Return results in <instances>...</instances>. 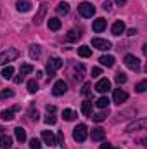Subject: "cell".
<instances>
[{
    "instance_id": "1",
    "label": "cell",
    "mask_w": 147,
    "mask_h": 149,
    "mask_svg": "<svg viewBox=\"0 0 147 149\" xmlns=\"http://www.w3.org/2000/svg\"><path fill=\"white\" fill-rule=\"evenodd\" d=\"M61 68H62V59H59V57L49 59V63H47V74H49V78H54L55 71L61 70Z\"/></svg>"
},
{
    "instance_id": "2",
    "label": "cell",
    "mask_w": 147,
    "mask_h": 149,
    "mask_svg": "<svg viewBox=\"0 0 147 149\" xmlns=\"http://www.w3.org/2000/svg\"><path fill=\"white\" fill-rule=\"evenodd\" d=\"M17 56H19V50H17V49H12V47H9L7 50H3V52L0 54V66L7 64L9 61H14V59H17Z\"/></svg>"
},
{
    "instance_id": "3",
    "label": "cell",
    "mask_w": 147,
    "mask_h": 149,
    "mask_svg": "<svg viewBox=\"0 0 147 149\" xmlns=\"http://www.w3.org/2000/svg\"><path fill=\"white\" fill-rule=\"evenodd\" d=\"M87 135H88V128H87V125H83V123H80V125H76L73 130V139L76 142H83V141H87Z\"/></svg>"
},
{
    "instance_id": "4",
    "label": "cell",
    "mask_w": 147,
    "mask_h": 149,
    "mask_svg": "<svg viewBox=\"0 0 147 149\" xmlns=\"http://www.w3.org/2000/svg\"><path fill=\"white\" fill-rule=\"evenodd\" d=\"M78 14L83 16V17H92L95 14V7L90 3V2H81L78 5Z\"/></svg>"
},
{
    "instance_id": "5",
    "label": "cell",
    "mask_w": 147,
    "mask_h": 149,
    "mask_svg": "<svg viewBox=\"0 0 147 149\" xmlns=\"http://www.w3.org/2000/svg\"><path fill=\"white\" fill-rule=\"evenodd\" d=\"M125 66L128 70H133V71H139L140 70V59L133 54H126L125 56Z\"/></svg>"
},
{
    "instance_id": "6",
    "label": "cell",
    "mask_w": 147,
    "mask_h": 149,
    "mask_svg": "<svg viewBox=\"0 0 147 149\" xmlns=\"http://www.w3.org/2000/svg\"><path fill=\"white\" fill-rule=\"evenodd\" d=\"M66 90H68V85H66V81H64V80H57V81L54 83V87H52V94H54L55 97L64 95V94H66Z\"/></svg>"
},
{
    "instance_id": "7",
    "label": "cell",
    "mask_w": 147,
    "mask_h": 149,
    "mask_svg": "<svg viewBox=\"0 0 147 149\" xmlns=\"http://www.w3.org/2000/svg\"><path fill=\"white\" fill-rule=\"evenodd\" d=\"M147 125V120L146 118H140V120H135L133 123H130L128 127H126V132L128 134H133V132H137V130H144Z\"/></svg>"
},
{
    "instance_id": "8",
    "label": "cell",
    "mask_w": 147,
    "mask_h": 149,
    "mask_svg": "<svg viewBox=\"0 0 147 149\" xmlns=\"http://www.w3.org/2000/svg\"><path fill=\"white\" fill-rule=\"evenodd\" d=\"M112 101L119 106V104H123V102L128 101V94H126L123 88H116V90L112 92Z\"/></svg>"
},
{
    "instance_id": "9",
    "label": "cell",
    "mask_w": 147,
    "mask_h": 149,
    "mask_svg": "<svg viewBox=\"0 0 147 149\" xmlns=\"http://www.w3.org/2000/svg\"><path fill=\"white\" fill-rule=\"evenodd\" d=\"M92 47H95L99 50H109L112 45H111V42L104 40V38H94L92 40Z\"/></svg>"
},
{
    "instance_id": "10",
    "label": "cell",
    "mask_w": 147,
    "mask_h": 149,
    "mask_svg": "<svg viewBox=\"0 0 147 149\" xmlns=\"http://www.w3.org/2000/svg\"><path fill=\"white\" fill-rule=\"evenodd\" d=\"M42 139H43V142L47 144V146H57V139H55V135L50 132V130H43L42 132Z\"/></svg>"
},
{
    "instance_id": "11",
    "label": "cell",
    "mask_w": 147,
    "mask_h": 149,
    "mask_svg": "<svg viewBox=\"0 0 147 149\" xmlns=\"http://www.w3.org/2000/svg\"><path fill=\"white\" fill-rule=\"evenodd\" d=\"M95 90L97 92H101V94H107L111 90V81L107 78H102V80H99L97 81V85H95Z\"/></svg>"
},
{
    "instance_id": "12",
    "label": "cell",
    "mask_w": 147,
    "mask_h": 149,
    "mask_svg": "<svg viewBox=\"0 0 147 149\" xmlns=\"http://www.w3.org/2000/svg\"><path fill=\"white\" fill-rule=\"evenodd\" d=\"M92 28H94V31H95V33H102V31L107 28V21H106L104 17H99V19H95V21H94Z\"/></svg>"
},
{
    "instance_id": "13",
    "label": "cell",
    "mask_w": 147,
    "mask_h": 149,
    "mask_svg": "<svg viewBox=\"0 0 147 149\" xmlns=\"http://www.w3.org/2000/svg\"><path fill=\"white\" fill-rule=\"evenodd\" d=\"M16 9H17L19 12H28V10L31 9V2H30V0H17V2H16Z\"/></svg>"
},
{
    "instance_id": "14",
    "label": "cell",
    "mask_w": 147,
    "mask_h": 149,
    "mask_svg": "<svg viewBox=\"0 0 147 149\" xmlns=\"http://www.w3.org/2000/svg\"><path fill=\"white\" fill-rule=\"evenodd\" d=\"M45 12H47V3H42V5H40V10L37 12V16L33 17V23H35V24H40V23L43 21Z\"/></svg>"
},
{
    "instance_id": "15",
    "label": "cell",
    "mask_w": 147,
    "mask_h": 149,
    "mask_svg": "<svg viewBox=\"0 0 147 149\" xmlns=\"http://www.w3.org/2000/svg\"><path fill=\"white\" fill-rule=\"evenodd\" d=\"M112 35H116V37H119V35H123L125 33V23L123 21H116L114 24H112Z\"/></svg>"
},
{
    "instance_id": "16",
    "label": "cell",
    "mask_w": 147,
    "mask_h": 149,
    "mask_svg": "<svg viewBox=\"0 0 147 149\" xmlns=\"http://www.w3.org/2000/svg\"><path fill=\"white\" fill-rule=\"evenodd\" d=\"M104 139H106V132H104L102 128H94V130H92V141L101 142V141H104Z\"/></svg>"
},
{
    "instance_id": "17",
    "label": "cell",
    "mask_w": 147,
    "mask_h": 149,
    "mask_svg": "<svg viewBox=\"0 0 147 149\" xmlns=\"http://www.w3.org/2000/svg\"><path fill=\"white\" fill-rule=\"evenodd\" d=\"M0 148L2 149H10L12 148V137L10 135H0Z\"/></svg>"
},
{
    "instance_id": "18",
    "label": "cell",
    "mask_w": 147,
    "mask_h": 149,
    "mask_svg": "<svg viewBox=\"0 0 147 149\" xmlns=\"http://www.w3.org/2000/svg\"><path fill=\"white\" fill-rule=\"evenodd\" d=\"M17 111V108H12V109H3V111L0 113V118L2 120H5V121H10L12 118H14V113Z\"/></svg>"
},
{
    "instance_id": "19",
    "label": "cell",
    "mask_w": 147,
    "mask_h": 149,
    "mask_svg": "<svg viewBox=\"0 0 147 149\" xmlns=\"http://www.w3.org/2000/svg\"><path fill=\"white\" fill-rule=\"evenodd\" d=\"M14 134H16L17 142H24V141H26V132H24L23 127H16V128H14Z\"/></svg>"
},
{
    "instance_id": "20",
    "label": "cell",
    "mask_w": 147,
    "mask_h": 149,
    "mask_svg": "<svg viewBox=\"0 0 147 149\" xmlns=\"http://www.w3.org/2000/svg\"><path fill=\"white\" fill-rule=\"evenodd\" d=\"M78 56L80 57H90L92 56V49L88 45H81V47H78Z\"/></svg>"
},
{
    "instance_id": "21",
    "label": "cell",
    "mask_w": 147,
    "mask_h": 149,
    "mask_svg": "<svg viewBox=\"0 0 147 149\" xmlns=\"http://www.w3.org/2000/svg\"><path fill=\"white\" fill-rule=\"evenodd\" d=\"M81 113L85 116H92V101H83L81 102Z\"/></svg>"
},
{
    "instance_id": "22",
    "label": "cell",
    "mask_w": 147,
    "mask_h": 149,
    "mask_svg": "<svg viewBox=\"0 0 147 149\" xmlns=\"http://www.w3.org/2000/svg\"><path fill=\"white\" fill-rule=\"evenodd\" d=\"M99 63H101L102 66H106V68H111V66L114 64V57H112V56H101Z\"/></svg>"
},
{
    "instance_id": "23",
    "label": "cell",
    "mask_w": 147,
    "mask_h": 149,
    "mask_svg": "<svg viewBox=\"0 0 147 149\" xmlns=\"http://www.w3.org/2000/svg\"><path fill=\"white\" fill-rule=\"evenodd\" d=\"M40 52H42V49H40V45H37V43H33L30 47V57L31 59H38L40 57Z\"/></svg>"
},
{
    "instance_id": "24",
    "label": "cell",
    "mask_w": 147,
    "mask_h": 149,
    "mask_svg": "<svg viewBox=\"0 0 147 149\" xmlns=\"http://www.w3.org/2000/svg\"><path fill=\"white\" fill-rule=\"evenodd\" d=\"M49 30H52V31L61 30V21L55 19V17H50V19H49Z\"/></svg>"
},
{
    "instance_id": "25",
    "label": "cell",
    "mask_w": 147,
    "mask_h": 149,
    "mask_svg": "<svg viewBox=\"0 0 147 149\" xmlns=\"http://www.w3.org/2000/svg\"><path fill=\"white\" fill-rule=\"evenodd\" d=\"M81 37V33H78V31H74V30H71V31H68L66 33V42H78V38Z\"/></svg>"
},
{
    "instance_id": "26",
    "label": "cell",
    "mask_w": 147,
    "mask_h": 149,
    "mask_svg": "<svg viewBox=\"0 0 147 149\" xmlns=\"http://www.w3.org/2000/svg\"><path fill=\"white\" fill-rule=\"evenodd\" d=\"M12 74H14V66H10V64H9V66H5V68L2 70V76H3L5 80H10V78H12Z\"/></svg>"
},
{
    "instance_id": "27",
    "label": "cell",
    "mask_w": 147,
    "mask_h": 149,
    "mask_svg": "<svg viewBox=\"0 0 147 149\" xmlns=\"http://www.w3.org/2000/svg\"><path fill=\"white\" fill-rule=\"evenodd\" d=\"M76 116H78V114H76L73 109H64V111H62V118H64L66 121H73Z\"/></svg>"
},
{
    "instance_id": "28",
    "label": "cell",
    "mask_w": 147,
    "mask_h": 149,
    "mask_svg": "<svg viewBox=\"0 0 147 149\" xmlns=\"http://www.w3.org/2000/svg\"><path fill=\"white\" fill-rule=\"evenodd\" d=\"M57 12H59V14H64V16H66V14L69 12V3H68V2H61V3L57 5Z\"/></svg>"
},
{
    "instance_id": "29",
    "label": "cell",
    "mask_w": 147,
    "mask_h": 149,
    "mask_svg": "<svg viewBox=\"0 0 147 149\" xmlns=\"http://www.w3.org/2000/svg\"><path fill=\"white\" fill-rule=\"evenodd\" d=\"M109 99H107V97H101V99H97V102H95V104H97V108H101V109H107V106H109Z\"/></svg>"
},
{
    "instance_id": "30",
    "label": "cell",
    "mask_w": 147,
    "mask_h": 149,
    "mask_svg": "<svg viewBox=\"0 0 147 149\" xmlns=\"http://www.w3.org/2000/svg\"><path fill=\"white\" fill-rule=\"evenodd\" d=\"M37 90H38L37 80H30V81H28V92H30V94H35Z\"/></svg>"
},
{
    "instance_id": "31",
    "label": "cell",
    "mask_w": 147,
    "mask_h": 149,
    "mask_svg": "<svg viewBox=\"0 0 147 149\" xmlns=\"http://www.w3.org/2000/svg\"><path fill=\"white\" fill-rule=\"evenodd\" d=\"M31 71H33V66H31V64H23V66H21V70H19V73L23 74V76L30 74Z\"/></svg>"
},
{
    "instance_id": "32",
    "label": "cell",
    "mask_w": 147,
    "mask_h": 149,
    "mask_svg": "<svg viewBox=\"0 0 147 149\" xmlns=\"http://www.w3.org/2000/svg\"><path fill=\"white\" fill-rule=\"evenodd\" d=\"M55 121H57L55 113H47V116H45V123H47V125H54Z\"/></svg>"
},
{
    "instance_id": "33",
    "label": "cell",
    "mask_w": 147,
    "mask_h": 149,
    "mask_svg": "<svg viewBox=\"0 0 147 149\" xmlns=\"http://www.w3.org/2000/svg\"><path fill=\"white\" fill-rule=\"evenodd\" d=\"M106 118H107V111H106V113H97V114H94V116H92V120H94V121H97V123L104 121Z\"/></svg>"
},
{
    "instance_id": "34",
    "label": "cell",
    "mask_w": 147,
    "mask_h": 149,
    "mask_svg": "<svg viewBox=\"0 0 147 149\" xmlns=\"http://www.w3.org/2000/svg\"><path fill=\"white\" fill-rule=\"evenodd\" d=\"M9 97H14V90L5 88V90H2V92H0V99H9Z\"/></svg>"
},
{
    "instance_id": "35",
    "label": "cell",
    "mask_w": 147,
    "mask_h": 149,
    "mask_svg": "<svg viewBox=\"0 0 147 149\" xmlns=\"http://www.w3.org/2000/svg\"><path fill=\"white\" fill-rule=\"evenodd\" d=\"M135 90L139 92V94H142V92H146L147 90V81L144 80V81H140V83H137V87H135Z\"/></svg>"
},
{
    "instance_id": "36",
    "label": "cell",
    "mask_w": 147,
    "mask_h": 149,
    "mask_svg": "<svg viewBox=\"0 0 147 149\" xmlns=\"http://www.w3.org/2000/svg\"><path fill=\"white\" fill-rule=\"evenodd\" d=\"M90 92H92V83L88 81V83H85V85H83L81 94H83V95H90Z\"/></svg>"
},
{
    "instance_id": "37",
    "label": "cell",
    "mask_w": 147,
    "mask_h": 149,
    "mask_svg": "<svg viewBox=\"0 0 147 149\" xmlns=\"http://www.w3.org/2000/svg\"><path fill=\"white\" fill-rule=\"evenodd\" d=\"M30 148L31 149H42V144H40L38 139H31V141H30Z\"/></svg>"
},
{
    "instance_id": "38",
    "label": "cell",
    "mask_w": 147,
    "mask_h": 149,
    "mask_svg": "<svg viewBox=\"0 0 147 149\" xmlns=\"http://www.w3.org/2000/svg\"><path fill=\"white\" fill-rule=\"evenodd\" d=\"M114 78H116V81H118V83H126V76H125L123 73H116Z\"/></svg>"
},
{
    "instance_id": "39",
    "label": "cell",
    "mask_w": 147,
    "mask_h": 149,
    "mask_svg": "<svg viewBox=\"0 0 147 149\" xmlns=\"http://www.w3.org/2000/svg\"><path fill=\"white\" fill-rule=\"evenodd\" d=\"M57 144L64 148V134H62V132H59V134H57Z\"/></svg>"
},
{
    "instance_id": "40",
    "label": "cell",
    "mask_w": 147,
    "mask_h": 149,
    "mask_svg": "<svg viewBox=\"0 0 147 149\" xmlns=\"http://www.w3.org/2000/svg\"><path fill=\"white\" fill-rule=\"evenodd\" d=\"M101 74H102L101 68H94V70H92V78H99Z\"/></svg>"
},
{
    "instance_id": "41",
    "label": "cell",
    "mask_w": 147,
    "mask_h": 149,
    "mask_svg": "<svg viewBox=\"0 0 147 149\" xmlns=\"http://www.w3.org/2000/svg\"><path fill=\"white\" fill-rule=\"evenodd\" d=\"M30 118H31V120H38V111H35L33 106H31V109H30Z\"/></svg>"
},
{
    "instance_id": "42",
    "label": "cell",
    "mask_w": 147,
    "mask_h": 149,
    "mask_svg": "<svg viewBox=\"0 0 147 149\" xmlns=\"http://www.w3.org/2000/svg\"><path fill=\"white\" fill-rule=\"evenodd\" d=\"M102 7H104V10H112V3H111V2H107V0L102 3Z\"/></svg>"
},
{
    "instance_id": "43",
    "label": "cell",
    "mask_w": 147,
    "mask_h": 149,
    "mask_svg": "<svg viewBox=\"0 0 147 149\" xmlns=\"http://www.w3.org/2000/svg\"><path fill=\"white\" fill-rule=\"evenodd\" d=\"M23 78H24V76H23V74L19 73L17 76H16V78H14V81H16V83H21V81H23Z\"/></svg>"
},
{
    "instance_id": "44",
    "label": "cell",
    "mask_w": 147,
    "mask_h": 149,
    "mask_svg": "<svg viewBox=\"0 0 147 149\" xmlns=\"http://www.w3.org/2000/svg\"><path fill=\"white\" fill-rule=\"evenodd\" d=\"M126 35H130V37H133V35H137V30H135V28H130Z\"/></svg>"
},
{
    "instance_id": "45",
    "label": "cell",
    "mask_w": 147,
    "mask_h": 149,
    "mask_svg": "<svg viewBox=\"0 0 147 149\" xmlns=\"http://www.w3.org/2000/svg\"><path fill=\"white\" fill-rule=\"evenodd\" d=\"M47 113H55V106H47Z\"/></svg>"
},
{
    "instance_id": "46",
    "label": "cell",
    "mask_w": 147,
    "mask_h": 149,
    "mask_svg": "<svg viewBox=\"0 0 147 149\" xmlns=\"http://www.w3.org/2000/svg\"><path fill=\"white\" fill-rule=\"evenodd\" d=\"M101 149H112V148H111V144L106 142V144H102V146H101Z\"/></svg>"
},
{
    "instance_id": "47",
    "label": "cell",
    "mask_w": 147,
    "mask_h": 149,
    "mask_svg": "<svg viewBox=\"0 0 147 149\" xmlns=\"http://www.w3.org/2000/svg\"><path fill=\"white\" fill-rule=\"evenodd\" d=\"M114 2L119 3V5H125V3H126V0H114Z\"/></svg>"
},
{
    "instance_id": "48",
    "label": "cell",
    "mask_w": 147,
    "mask_h": 149,
    "mask_svg": "<svg viewBox=\"0 0 147 149\" xmlns=\"http://www.w3.org/2000/svg\"><path fill=\"white\" fill-rule=\"evenodd\" d=\"M0 135H3V128L2 127H0Z\"/></svg>"
}]
</instances>
